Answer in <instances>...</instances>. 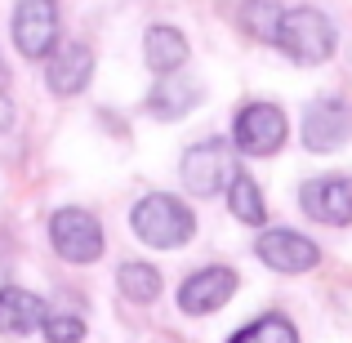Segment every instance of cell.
I'll return each mask as SVG.
<instances>
[{"instance_id": "cell-11", "label": "cell", "mask_w": 352, "mask_h": 343, "mask_svg": "<svg viewBox=\"0 0 352 343\" xmlns=\"http://www.w3.org/2000/svg\"><path fill=\"white\" fill-rule=\"evenodd\" d=\"M54 94H85V85L94 80V54L85 45H58L50 54V67H45Z\"/></svg>"}, {"instance_id": "cell-9", "label": "cell", "mask_w": 352, "mask_h": 343, "mask_svg": "<svg viewBox=\"0 0 352 343\" xmlns=\"http://www.w3.org/2000/svg\"><path fill=\"white\" fill-rule=\"evenodd\" d=\"M236 165L228 156L223 143H197L183 152V183H188L192 197H214V192H228Z\"/></svg>"}, {"instance_id": "cell-18", "label": "cell", "mask_w": 352, "mask_h": 343, "mask_svg": "<svg viewBox=\"0 0 352 343\" xmlns=\"http://www.w3.org/2000/svg\"><path fill=\"white\" fill-rule=\"evenodd\" d=\"M41 330H45L50 343H80V339H85V321L72 317V312H50Z\"/></svg>"}, {"instance_id": "cell-19", "label": "cell", "mask_w": 352, "mask_h": 343, "mask_svg": "<svg viewBox=\"0 0 352 343\" xmlns=\"http://www.w3.org/2000/svg\"><path fill=\"white\" fill-rule=\"evenodd\" d=\"M245 32L263 36V41H276V23H281V9H272L267 0H254V5H245Z\"/></svg>"}, {"instance_id": "cell-4", "label": "cell", "mask_w": 352, "mask_h": 343, "mask_svg": "<svg viewBox=\"0 0 352 343\" xmlns=\"http://www.w3.org/2000/svg\"><path fill=\"white\" fill-rule=\"evenodd\" d=\"M285 134H290V120L276 103H245L232 120V143L236 152L245 156H272L285 147Z\"/></svg>"}, {"instance_id": "cell-1", "label": "cell", "mask_w": 352, "mask_h": 343, "mask_svg": "<svg viewBox=\"0 0 352 343\" xmlns=\"http://www.w3.org/2000/svg\"><path fill=\"white\" fill-rule=\"evenodd\" d=\"M335 23H330L321 9H281V23H276V49L285 54L299 67H321V63L335 58Z\"/></svg>"}, {"instance_id": "cell-10", "label": "cell", "mask_w": 352, "mask_h": 343, "mask_svg": "<svg viewBox=\"0 0 352 343\" xmlns=\"http://www.w3.org/2000/svg\"><path fill=\"white\" fill-rule=\"evenodd\" d=\"M299 206L308 219L326 228H348L352 223V179L330 174V179H308L299 192Z\"/></svg>"}, {"instance_id": "cell-16", "label": "cell", "mask_w": 352, "mask_h": 343, "mask_svg": "<svg viewBox=\"0 0 352 343\" xmlns=\"http://www.w3.org/2000/svg\"><path fill=\"white\" fill-rule=\"evenodd\" d=\"M116 285L129 303H152L156 294H161V272H156L152 263H120Z\"/></svg>"}, {"instance_id": "cell-14", "label": "cell", "mask_w": 352, "mask_h": 343, "mask_svg": "<svg viewBox=\"0 0 352 343\" xmlns=\"http://www.w3.org/2000/svg\"><path fill=\"white\" fill-rule=\"evenodd\" d=\"M228 210H232V219H236V223H245V228H263L267 223L263 188H258L245 170H236L232 183H228Z\"/></svg>"}, {"instance_id": "cell-13", "label": "cell", "mask_w": 352, "mask_h": 343, "mask_svg": "<svg viewBox=\"0 0 352 343\" xmlns=\"http://www.w3.org/2000/svg\"><path fill=\"white\" fill-rule=\"evenodd\" d=\"M143 54H147V67H152L156 76H174V71L188 63V41H183L179 27L156 23V27H147V36H143Z\"/></svg>"}, {"instance_id": "cell-5", "label": "cell", "mask_w": 352, "mask_h": 343, "mask_svg": "<svg viewBox=\"0 0 352 343\" xmlns=\"http://www.w3.org/2000/svg\"><path fill=\"white\" fill-rule=\"evenodd\" d=\"M9 32H14V45L23 58H50L58 49V32H63L58 5L54 0H18Z\"/></svg>"}, {"instance_id": "cell-7", "label": "cell", "mask_w": 352, "mask_h": 343, "mask_svg": "<svg viewBox=\"0 0 352 343\" xmlns=\"http://www.w3.org/2000/svg\"><path fill=\"white\" fill-rule=\"evenodd\" d=\"M254 254L263 258L272 272H285V276L312 272V267L321 263V245L312 236H303V232H294V228H267L263 236H258Z\"/></svg>"}, {"instance_id": "cell-8", "label": "cell", "mask_w": 352, "mask_h": 343, "mask_svg": "<svg viewBox=\"0 0 352 343\" xmlns=\"http://www.w3.org/2000/svg\"><path fill=\"white\" fill-rule=\"evenodd\" d=\"M232 294H236V272L232 267H223V263L197 267V272L179 285V312H188V317H210V312L228 308Z\"/></svg>"}, {"instance_id": "cell-6", "label": "cell", "mask_w": 352, "mask_h": 343, "mask_svg": "<svg viewBox=\"0 0 352 343\" xmlns=\"http://www.w3.org/2000/svg\"><path fill=\"white\" fill-rule=\"evenodd\" d=\"M352 138V103L339 94H326L308 103L303 112V147L308 152H339Z\"/></svg>"}, {"instance_id": "cell-17", "label": "cell", "mask_w": 352, "mask_h": 343, "mask_svg": "<svg viewBox=\"0 0 352 343\" xmlns=\"http://www.w3.org/2000/svg\"><path fill=\"white\" fill-rule=\"evenodd\" d=\"M197 103H201V89L197 85H156L152 94H147V112L161 116V120H174V116L192 112Z\"/></svg>"}, {"instance_id": "cell-15", "label": "cell", "mask_w": 352, "mask_h": 343, "mask_svg": "<svg viewBox=\"0 0 352 343\" xmlns=\"http://www.w3.org/2000/svg\"><path fill=\"white\" fill-rule=\"evenodd\" d=\"M228 343H299V330H294V321L281 317V312H263L258 321L241 326Z\"/></svg>"}, {"instance_id": "cell-2", "label": "cell", "mask_w": 352, "mask_h": 343, "mask_svg": "<svg viewBox=\"0 0 352 343\" xmlns=\"http://www.w3.org/2000/svg\"><path fill=\"white\" fill-rule=\"evenodd\" d=\"M129 228H134V236L143 241V245H152V250H179V245H188V241L197 236V214H192L179 197H170V192H152V197L134 201Z\"/></svg>"}, {"instance_id": "cell-12", "label": "cell", "mask_w": 352, "mask_h": 343, "mask_svg": "<svg viewBox=\"0 0 352 343\" xmlns=\"http://www.w3.org/2000/svg\"><path fill=\"white\" fill-rule=\"evenodd\" d=\"M45 303L36 299L32 290H18V285H5L0 290V335H14V339H23V335H32L36 326H45Z\"/></svg>"}, {"instance_id": "cell-3", "label": "cell", "mask_w": 352, "mask_h": 343, "mask_svg": "<svg viewBox=\"0 0 352 343\" xmlns=\"http://www.w3.org/2000/svg\"><path fill=\"white\" fill-rule=\"evenodd\" d=\"M50 245L63 263H94L103 258V223L80 206H63L50 219Z\"/></svg>"}]
</instances>
